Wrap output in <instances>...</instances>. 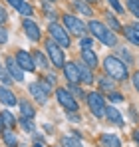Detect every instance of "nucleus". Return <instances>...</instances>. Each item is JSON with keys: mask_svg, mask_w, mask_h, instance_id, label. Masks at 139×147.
I'll return each mask as SVG.
<instances>
[{"mask_svg": "<svg viewBox=\"0 0 139 147\" xmlns=\"http://www.w3.org/2000/svg\"><path fill=\"white\" fill-rule=\"evenodd\" d=\"M0 121H2L4 127H10V129H12V127L16 125V117H14L10 111H6V109H4V111L0 113Z\"/></svg>", "mask_w": 139, "mask_h": 147, "instance_id": "obj_20", "label": "nucleus"}, {"mask_svg": "<svg viewBox=\"0 0 139 147\" xmlns=\"http://www.w3.org/2000/svg\"><path fill=\"white\" fill-rule=\"evenodd\" d=\"M2 127H4V125H2V121H0V131H2Z\"/></svg>", "mask_w": 139, "mask_h": 147, "instance_id": "obj_41", "label": "nucleus"}, {"mask_svg": "<svg viewBox=\"0 0 139 147\" xmlns=\"http://www.w3.org/2000/svg\"><path fill=\"white\" fill-rule=\"evenodd\" d=\"M64 147H84L82 145V141L78 139V137H64Z\"/></svg>", "mask_w": 139, "mask_h": 147, "instance_id": "obj_25", "label": "nucleus"}, {"mask_svg": "<svg viewBox=\"0 0 139 147\" xmlns=\"http://www.w3.org/2000/svg\"><path fill=\"white\" fill-rule=\"evenodd\" d=\"M103 70H105V74H107L109 78H113L115 82L127 80V66H125V62H121L115 56H107V58H105Z\"/></svg>", "mask_w": 139, "mask_h": 147, "instance_id": "obj_1", "label": "nucleus"}, {"mask_svg": "<svg viewBox=\"0 0 139 147\" xmlns=\"http://www.w3.org/2000/svg\"><path fill=\"white\" fill-rule=\"evenodd\" d=\"M2 137H4V141H6L8 147H18V137L14 135V131H12L10 127H6V129L2 131Z\"/></svg>", "mask_w": 139, "mask_h": 147, "instance_id": "obj_17", "label": "nucleus"}, {"mask_svg": "<svg viewBox=\"0 0 139 147\" xmlns=\"http://www.w3.org/2000/svg\"><path fill=\"white\" fill-rule=\"evenodd\" d=\"M113 78H109V76H105V78H101L99 80V86L103 88V90H113Z\"/></svg>", "mask_w": 139, "mask_h": 147, "instance_id": "obj_27", "label": "nucleus"}, {"mask_svg": "<svg viewBox=\"0 0 139 147\" xmlns=\"http://www.w3.org/2000/svg\"><path fill=\"white\" fill-rule=\"evenodd\" d=\"M105 117L109 119L111 123H115V125H123V117H121V113H119V109H115V107H107L105 109Z\"/></svg>", "mask_w": 139, "mask_h": 147, "instance_id": "obj_16", "label": "nucleus"}, {"mask_svg": "<svg viewBox=\"0 0 139 147\" xmlns=\"http://www.w3.org/2000/svg\"><path fill=\"white\" fill-rule=\"evenodd\" d=\"M133 139H135V143L139 145V131H135V133H133Z\"/></svg>", "mask_w": 139, "mask_h": 147, "instance_id": "obj_40", "label": "nucleus"}, {"mask_svg": "<svg viewBox=\"0 0 139 147\" xmlns=\"http://www.w3.org/2000/svg\"><path fill=\"white\" fill-rule=\"evenodd\" d=\"M46 54L50 56V64H54L56 68H64L66 66V56H64V48L54 42V40H48L46 42Z\"/></svg>", "mask_w": 139, "mask_h": 147, "instance_id": "obj_3", "label": "nucleus"}, {"mask_svg": "<svg viewBox=\"0 0 139 147\" xmlns=\"http://www.w3.org/2000/svg\"><path fill=\"white\" fill-rule=\"evenodd\" d=\"M88 105H90V109H92V113L95 117H103L105 115V101H103V96L99 94V92H92V94H88Z\"/></svg>", "mask_w": 139, "mask_h": 147, "instance_id": "obj_5", "label": "nucleus"}, {"mask_svg": "<svg viewBox=\"0 0 139 147\" xmlns=\"http://www.w3.org/2000/svg\"><path fill=\"white\" fill-rule=\"evenodd\" d=\"M64 76H66V80H68L70 84H78L82 78H80V68H78V64H74V62H66V66H64Z\"/></svg>", "mask_w": 139, "mask_h": 147, "instance_id": "obj_11", "label": "nucleus"}, {"mask_svg": "<svg viewBox=\"0 0 139 147\" xmlns=\"http://www.w3.org/2000/svg\"><path fill=\"white\" fill-rule=\"evenodd\" d=\"M119 54L123 56V60H127V62H131V54L127 52V50H123V48H119Z\"/></svg>", "mask_w": 139, "mask_h": 147, "instance_id": "obj_38", "label": "nucleus"}, {"mask_svg": "<svg viewBox=\"0 0 139 147\" xmlns=\"http://www.w3.org/2000/svg\"><path fill=\"white\" fill-rule=\"evenodd\" d=\"M127 8L135 18H139V0H127Z\"/></svg>", "mask_w": 139, "mask_h": 147, "instance_id": "obj_26", "label": "nucleus"}, {"mask_svg": "<svg viewBox=\"0 0 139 147\" xmlns=\"http://www.w3.org/2000/svg\"><path fill=\"white\" fill-rule=\"evenodd\" d=\"M6 70H8L10 76H12V80H14V82H24V70L20 68V64L16 62V58H14V56L6 58Z\"/></svg>", "mask_w": 139, "mask_h": 147, "instance_id": "obj_9", "label": "nucleus"}, {"mask_svg": "<svg viewBox=\"0 0 139 147\" xmlns=\"http://www.w3.org/2000/svg\"><path fill=\"white\" fill-rule=\"evenodd\" d=\"M6 20H8V14H6V10L0 6V24H4Z\"/></svg>", "mask_w": 139, "mask_h": 147, "instance_id": "obj_37", "label": "nucleus"}, {"mask_svg": "<svg viewBox=\"0 0 139 147\" xmlns=\"http://www.w3.org/2000/svg\"><path fill=\"white\" fill-rule=\"evenodd\" d=\"M82 60H84V64H86L88 68H97V64H99L97 54H95L92 48H84L82 50Z\"/></svg>", "mask_w": 139, "mask_h": 147, "instance_id": "obj_13", "label": "nucleus"}, {"mask_svg": "<svg viewBox=\"0 0 139 147\" xmlns=\"http://www.w3.org/2000/svg\"><path fill=\"white\" fill-rule=\"evenodd\" d=\"M34 147H42V145H40V143H36V145H34Z\"/></svg>", "mask_w": 139, "mask_h": 147, "instance_id": "obj_43", "label": "nucleus"}, {"mask_svg": "<svg viewBox=\"0 0 139 147\" xmlns=\"http://www.w3.org/2000/svg\"><path fill=\"white\" fill-rule=\"evenodd\" d=\"M0 82H2V86H10V82H12V76L6 72H0Z\"/></svg>", "mask_w": 139, "mask_h": 147, "instance_id": "obj_30", "label": "nucleus"}, {"mask_svg": "<svg viewBox=\"0 0 139 147\" xmlns=\"http://www.w3.org/2000/svg\"><path fill=\"white\" fill-rule=\"evenodd\" d=\"M56 99H58L60 105L66 107L68 111H78V101L74 99V96H72V92H70L68 88H58V90H56Z\"/></svg>", "mask_w": 139, "mask_h": 147, "instance_id": "obj_7", "label": "nucleus"}, {"mask_svg": "<svg viewBox=\"0 0 139 147\" xmlns=\"http://www.w3.org/2000/svg\"><path fill=\"white\" fill-rule=\"evenodd\" d=\"M34 62H36V68H48V60L40 54V52H34Z\"/></svg>", "mask_w": 139, "mask_h": 147, "instance_id": "obj_24", "label": "nucleus"}, {"mask_svg": "<svg viewBox=\"0 0 139 147\" xmlns=\"http://www.w3.org/2000/svg\"><path fill=\"white\" fill-rule=\"evenodd\" d=\"M8 4H10V6H14V8H16L18 12H20V8H22L26 2H24V0H8Z\"/></svg>", "mask_w": 139, "mask_h": 147, "instance_id": "obj_34", "label": "nucleus"}, {"mask_svg": "<svg viewBox=\"0 0 139 147\" xmlns=\"http://www.w3.org/2000/svg\"><path fill=\"white\" fill-rule=\"evenodd\" d=\"M107 2H109V4H111V8H113V10H115L117 14H121V12H123V6H121V4H119V2H117V0H107Z\"/></svg>", "mask_w": 139, "mask_h": 147, "instance_id": "obj_33", "label": "nucleus"}, {"mask_svg": "<svg viewBox=\"0 0 139 147\" xmlns=\"http://www.w3.org/2000/svg\"><path fill=\"white\" fill-rule=\"evenodd\" d=\"M22 28H24V32H26V36H28L32 42H40V38H42V32H40V28H38V24H36L34 20L26 18V20L22 22Z\"/></svg>", "mask_w": 139, "mask_h": 147, "instance_id": "obj_10", "label": "nucleus"}, {"mask_svg": "<svg viewBox=\"0 0 139 147\" xmlns=\"http://www.w3.org/2000/svg\"><path fill=\"white\" fill-rule=\"evenodd\" d=\"M14 58H16V62L20 64V68H22L24 72H34V70H36L34 58H32L28 52H24V50H18V52L14 54Z\"/></svg>", "mask_w": 139, "mask_h": 147, "instance_id": "obj_8", "label": "nucleus"}, {"mask_svg": "<svg viewBox=\"0 0 139 147\" xmlns=\"http://www.w3.org/2000/svg\"><path fill=\"white\" fill-rule=\"evenodd\" d=\"M80 46H84V48H92V38L82 36V38H80Z\"/></svg>", "mask_w": 139, "mask_h": 147, "instance_id": "obj_35", "label": "nucleus"}, {"mask_svg": "<svg viewBox=\"0 0 139 147\" xmlns=\"http://www.w3.org/2000/svg\"><path fill=\"white\" fill-rule=\"evenodd\" d=\"M68 90L72 92V94H76L78 98H84V96H86V94H84V92H82V90H80V88H78L76 84H70V86H68Z\"/></svg>", "mask_w": 139, "mask_h": 147, "instance_id": "obj_29", "label": "nucleus"}, {"mask_svg": "<svg viewBox=\"0 0 139 147\" xmlns=\"http://www.w3.org/2000/svg\"><path fill=\"white\" fill-rule=\"evenodd\" d=\"M109 99H111V103H119V101H123V96L111 90V92H109Z\"/></svg>", "mask_w": 139, "mask_h": 147, "instance_id": "obj_32", "label": "nucleus"}, {"mask_svg": "<svg viewBox=\"0 0 139 147\" xmlns=\"http://www.w3.org/2000/svg\"><path fill=\"white\" fill-rule=\"evenodd\" d=\"M0 101H2L4 105H16V103H18V98H16L6 86H0Z\"/></svg>", "mask_w": 139, "mask_h": 147, "instance_id": "obj_14", "label": "nucleus"}, {"mask_svg": "<svg viewBox=\"0 0 139 147\" xmlns=\"http://www.w3.org/2000/svg\"><path fill=\"white\" fill-rule=\"evenodd\" d=\"M62 22H64V26L68 28V32H72V34H78L80 38L86 34V30H88V26L84 24L80 18H76V16H72V14H64L62 16Z\"/></svg>", "mask_w": 139, "mask_h": 147, "instance_id": "obj_6", "label": "nucleus"}, {"mask_svg": "<svg viewBox=\"0 0 139 147\" xmlns=\"http://www.w3.org/2000/svg\"><path fill=\"white\" fill-rule=\"evenodd\" d=\"M6 40H8V32L4 28H0V44H6Z\"/></svg>", "mask_w": 139, "mask_h": 147, "instance_id": "obj_36", "label": "nucleus"}, {"mask_svg": "<svg viewBox=\"0 0 139 147\" xmlns=\"http://www.w3.org/2000/svg\"><path fill=\"white\" fill-rule=\"evenodd\" d=\"M74 6H76V10H80L84 16H92V14H93L92 8H90L86 2H82V0H74Z\"/></svg>", "mask_w": 139, "mask_h": 147, "instance_id": "obj_22", "label": "nucleus"}, {"mask_svg": "<svg viewBox=\"0 0 139 147\" xmlns=\"http://www.w3.org/2000/svg\"><path fill=\"white\" fill-rule=\"evenodd\" d=\"M78 68H80V78H82V82H84V84H93L92 68H88L86 64H82V66H78Z\"/></svg>", "mask_w": 139, "mask_h": 147, "instance_id": "obj_19", "label": "nucleus"}, {"mask_svg": "<svg viewBox=\"0 0 139 147\" xmlns=\"http://www.w3.org/2000/svg\"><path fill=\"white\" fill-rule=\"evenodd\" d=\"M107 24L111 26V28H113L115 32H119V30H123V28H121V24L117 22V20H115V18H113V16H107Z\"/></svg>", "mask_w": 139, "mask_h": 147, "instance_id": "obj_28", "label": "nucleus"}, {"mask_svg": "<svg viewBox=\"0 0 139 147\" xmlns=\"http://www.w3.org/2000/svg\"><path fill=\"white\" fill-rule=\"evenodd\" d=\"M30 94L34 96V99H36L38 103H42V105L48 101V90H46L44 84H32V86H30Z\"/></svg>", "mask_w": 139, "mask_h": 147, "instance_id": "obj_12", "label": "nucleus"}, {"mask_svg": "<svg viewBox=\"0 0 139 147\" xmlns=\"http://www.w3.org/2000/svg\"><path fill=\"white\" fill-rule=\"evenodd\" d=\"M18 105H20V111H22V117H34V107H32V103L30 101H18Z\"/></svg>", "mask_w": 139, "mask_h": 147, "instance_id": "obj_21", "label": "nucleus"}, {"mask_svg": "<svg viewBox=\"0 0 139 147\" xmlns=\"http://www.w3.org/2000/svg\"><path fill=\"white\" fill-rule=\"evenodd\" d=\"M50 2H56V0H50Z\"/></svg>", "mask_w": 139, "mask_h": 147, "instance_id": "obj_44", "label": "nucleus"}, {"mask_svg": "<svg viewBox=\"0 0 139 147\" xmlns=\"http://www.w3.org/2000/svg\"><path fill=\"white\" fill-rule=\"evenodd\" d=\"M125 30V38L133 44H139V24H129L123 28Z\"/></svg>", "mask_w": 139, "mask_h": 147, "instance_id": "obj_15", "label": "nucleus"}, {"mask_svg": "<svg viewBox=\"0 0 139 147\" xmlns=\"http://www.w3.org/2000/svg\"><path fill=\"white\" fill-rule=\"evenodd\" d=\"M88 30L93 34V38H97L99 42H103L105 46H115L117 44V36L111 32V28H107L105 24L97 22V20H92L88 24Z\"/></svg>", "mask_w": 139, "mask_h": 147, "instance_id": "obj_2", "label": "nucleus"}, {"mask_svg": "<svg viewBox=\"0 0 139 147\" xmlns=\"http://www.w3.org/2000/svg\"><path fill=\"white\" fill-rule=\"evenodd\" d=\"M48 32H50L52 40H54V42H58L62 48H70L72 40H70V34L66 32V26H60L58 22H50V26H48Z\"/></svg>", "mask_w": 139, "mask_h": 147, "instance_id": "obj_4", "label": "nucleus"}, {"mask_svg": "<svg viewBox=\"0 0 139 147\" xmlns=\"http://www.w3.org/2000/svg\"><path fill=\"white\" fill-rule=\"evenodd\" d=\"M86 2H97V0H86Z\"/></svg>", "mask_w": 139, "mask_h": 147, "instance_id": "obj_42", "label": "nucleus"}, {"mask_svg": "<svg viewBox=\"0 0 139 147\" xmlns=\"http://www.w3.org/2000/svg\"><path fill=\"white\" fill-rule=\"evenodd\" d=\"M20 14H22V16H32V14H34V8H32L30 4H24L22 8H20Z\"/></svg>", "mask_w": 139, "mask_h": 147, "instance_id": "obj_31", "label": "nucleus"}, {"mask_svg": "<svg viewBox=\"0 0 139 147\" xmlns=\"http://www.w3.org/2000/svg\"><path fill=\"white\" fill-rule=\"evenodd\" d=\"M99 141H101V145H103V147H121L119 139H117L115 135H111V133H103Z\"/></svg>", "mask_w": 139, "mask_h": 147, "instance_id": "obj_18", "label": "nucleus"}, {"mask_svg": "<svg viewBox=\"0 0 139 147\" xmlns=\"http://www.w3.org/2000/svg\"><path fill=\"white\" fill-rule=\"evenodd\" d=\"M133 86H135V90L139 92V72L133 74Z\"/></svg>", "mask_w": 139, "mask_h": 147, "instance_id": "obj_39", "label": "nucleus"}, {"mask_svg": "<svg viewBox=\"0 0 139 147\" xmlns=\"http://www.w3.org/2000/svg\"><path fill=\"white\" fill-rule=\"evenodd\" d=\"M20 125H22L24 131H28V133H32V131L36 129V125H34V117H20Z\"/></svg>", "mask_w": 139, "mask_h": 147, "instance_id": "obj_23", "label": "nucleus"}]
</instances>
